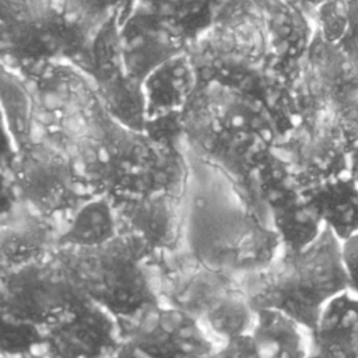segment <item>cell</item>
I'll return each mask as SVG.
<instances>
[{"label":"cell","instance_id":"obj_11","mask_svg":"<svg viewBox=\"0 0 358 358\" xmlns=\"http://www.w3.org/2000/svg\"><path fill=\"white\" fill-rule=\"evenodd\" d=\"M123 343L119 320L85 298L69 316L43 330L49 358H109Z\"/></svg>","mask_w":358,"mask_h":358},{"label":"cell","instance_id":"obj_30","mask_svg":"<svg viewBox=\"0 0 358 358\" xmlns=\"http://www.w3.org/2000/svg\"><path fill=\"white\" fill-rule=\"evenodd\" d=\"M310 358H323V357H322V355H320V354H317V352H316V351H315V352H313V354H312V357H310Z\"/></svg>","mask_w":358,"mask_h":358},{"label":"cell","instance_id":"obj_21","mask_svg":"<svg viewBox=\"0 0 358 358\" xmlns=\"http://www.w3.org/2000/svg\"><path fill=\"white\" fill-rule=\"evenodd\" d=\"M1 358L21 357L42 350V329L8 317H1Z\"/></svg>","mask_w":358,"mask_h":358},{"label":"cell","instance_id":"obj_8","mask_svg":"<svg viewBox=\"0 0 358 358\" xmlns=\"http://www.w3.org/2000/svg\"><path fill=\"white\" fill-rule=\"evenodd\" d=\"M84 299L53 255L1 271V317L46 330L69 316Z\"/></svg>","mask_w":358,"mask_h":358},{"label":"cell","instance_id":"obj_29","mask_svg":"<svg viewBox=\"0 0 358 358\" xmlns=\"http://www.w3.org/2000/svg\"><path fill=\"white\" fill-rule=\"evenodd\" d=\"M222 352H224V355H225V358H232V357H231V354H229V352H228V351H227V350H225V347H222Z\"/></svg>","mask_w":358,"mask_h":358},{"label":"cell","instance_id":"obj_4","mask_svg":"<svg viewBox=\"0 0 358 358\" xmlns=\"http://www.w3.org/2000/svg\"><path fill=\"white\" fill-rule=\"evenodd\" d=\"M241 282L253 309L278 308L313 330L323 308L350 289L343 242L326 228L305 249L282 250L268 267Z\"/></svg>","mask_w":358,"mask_h":358},{"label":"cell","instance_id":"obj_12","mask_svg":"<svg viewBox=\"0 0 358 358\" xmlns=\"http://www.w3.org/2000/svg\"><path fill=\"white\" fill-rule=\"evenodd\" d=\"M183 192H154L112 201L120 231L138 236L158 259L182 250Z\"/></svg>","mask_w":358,"mask_h":358},{"label":"cell","instance_id":"obj_19","mask_svg":"<svg viewBox=\"0 0 358 358\" xmlns=\"http://www.w3.org/2000/svg\"><path fill=\"white\" fill-rule=\"evenodd\" d=\"M1 108L8 151H17L34 138L36 98L32 81L13 66H1Z\"/></svg>","mask_w":358,"mask_h":358},{"label":"cell","instance_id":"obj_16","mask_svg":"<svg viewBox=\"0 0 358 358\" xmlns=\"http://www.w3.org/2000/svg\"><path fill=\"white\" fill-rule=\"evenodd\" d=\"M313 343L323 358H358V294L347 289L323 308Z\"/></svg>","mask_w":358,"mask_h":358},{"label":"cell","instance_id":"obj_7","mask_svg":"<svg viewBox=\"0 0 358 358\" xmlns=\"http://www.w3.org/2000/svg\"><path fill=\"white\" fill-rule=\"evenodd\" d=\"M3 206L20 200L62 222L95 196L70 152L55 138L35 134L3 158Z\"/></svg>","mask_w":358,"mask_h":358},{"label":"cell","instance_id":"obj_1","mask_svg":"<svg viewBox=\"0 0 358 358\" xmlns=\"http://www.w3.org/2000/svg\"><path fill=\"white\" fill-rule=\"evenodd\" d=\"M182 253L207 268L243 278L282 252L266 204L229 171L185 144Z\"/></svg>","mask_w":358,"mask_h":358},{"label":"cell","instance_id":"obj_23","mask_svg":"<svg viewBox=\"0 0 358 358\" xmlns=\"http://www.w3.org/2000/svg\"><path fill=\"white\" fill-rule=\"evenodd\" d=\"M336 46L358 69V0H348V24Z\"/></svg>","mask_w":358,"mask_h":358},{"label":"cell","instance_id":"obj_6","mask_svg":"<svg viewBox=\"0 0 358 358\" xmlns=\"http://www.w3.org/2000/svg\"><path fill=\"white\" fill-rule=\"evenodd\" d=\"M155 268L161 299L200 319L222 347L249 334L255 309L239 278L200 266L182 252Z\"/></svg>","mask_w":358,"mask_h":358},{"label":"cell","instance_id":"obj_9","mask_svg":"<svg viewBox=\"0 0 358 358\" xmlns=\"http://www.w3.org/2000/svg\"><path fill=\"white\" fill-rule=\"evenodd\" d=\"M117 320L122 340L147 358H197L222 348L200 319L164 299Z\"/></svg>","mask_w":358,"mask_h":358},{"label":"cell","instance_id":"obj_20","mask_svg":"<svg viewBox=\"0 0 358 358\" xmlns=\"http://www.w3.org/2000/svg\"><path fill=\"white\" fill-rule=\"evenodd\" d=\"M235 0H133L131 11L175 24L189 38L213 22Z\"/></svg>","mask_w":358,"mask_h":358},{"label":"cell","instance_id":"obj_10","mask_svg":"<svg viewBox=\"0 0 358 358\" xmlns=\"http://www.w3.org/2000/svg\"><path fill=\"white\" fill-rule=\"evenodd\" d=\"M274 150L288 164L299 187L350 172V136L337 116L324 109L306 116L296 129L277 141Z\"/></svg>","mask_w":358,"mask_h":358},{"label":"cell","instance_id":"obj_22","mask_svg":"<svg viewBox=\"0 0 358 358\" xmlns=\"http://www.w3.org/2000/svg\"><path fill=\"white\" fill-rule=\"evenodd\" d=\"M317 24L322 39L337 45L348 24V0H323L317 7Z\"/></svg>","mask_w":358,"mask_h":358},{"label":"cell","instance_id":"obj_15","mask_svg":"<svg viewBox=\"0 0 358 358\" xmlns=\"http://www.w3.org/2000/svg\"><path fill=\"white\" fill-rule=\"evenodd\" d=\"M282 250L296 252L313 243L326 229L322 218L296 183L263 197Z\"/></svg>","mask_w":358,"mask_h":358},{"label":"cell","instance_id":"obj_17","mask_svg":"<svg viewBox=\"0 0 358 358\" xmlns=\"http://www.w3.org/2000/svg\"><path fill=\"white\" fill-rule=\"evenodd\" d=\"M302 192L341 242L358 235V182L351 172L302 187Z\"/></svg>","mask_w":358,"mask_h":358},{"label":"cell","instance_id":"obj_18","mask_svg":"<svg viewBox=\"0 0 358 358\" xmlns=\"http://www.w3.org/2000/svg\"><path fill=\"white\" fill-rule=\"evenodd\" d=\"M120 234L116 208L103 194H95L76 208L60 225L59 248H95Z\"/></svg>","mask_w":358,"mask_h":358},{"label":"cell","instance_id":"obj_25","mask_svg":"<svg viewBox=\"0 0 358 358\" xmlns=\"http://www.w3.org/2000/svg\"><path fill=\"white\" fill-rule=\"evenodd\" d=\"M109 358H147L144 354H141L138 350H136L129 343H122L120 347L109 357Z\"/></svg>","mask_w":358,"mask_h":358},{"label":"cell","instance_id":"obj_14","mask_svg":"<svg viewBox=\"0 0 358 358\" xmlns=\"http://www.w3.org/2000/svg\"><path fill=\"white\" fill-rule=\"evenodd\" d=\"M248 338L257 358H310L313 330L274 306L255 309Z\"/></svg>","mask_w":358,"mask_h":358},{"label":"cell","instance_id":"obj_27","mask_svg":"<svg viewBox=\"0 0 358 358\" xmlns=\"http://www.w3.org/2000/svg\"><path fill=\"white\" fill-rule=\"evenodd\" d=\"M197 358H225L224 352H222V348L217 352H213V354H208V355H203V357H197Z\"/></svg>","mask_w":358,"mask_h":358},{"label":"cell","instance_id":"obj_2","mask_svg":"<svg viewBox=\"0 0 358 358\" xmlns=\"http://www.w3.org/2000/svg\"><path fill=\"white\" fill-rule=\"evenodd\" d=\"M186 56L199 83H218L263 99L284 130L288 124L284 62L267 13L257 0H235L190 35Z\"/></svg>","mask_w":358,"mask_h":358},{"label":"cell","instance_id":"obj_24","mask_svg":"<svg viewBox=\"0 0 358 358\" xmlns=\"http://www.w3.org/2000/svg\"><path fill=\"white\" fill-rule=\"evenodd\" d=\"M343 255L348 274L350 289L358 294V235L343 242Z\"/></svg>","mask_w":358,"mask_h":358},{"label":"cell","instance_id":"obj_26","mask_svg":"<svg viewBox=\"0 0 358 358\" xmlns=\"http://www.w3.org/2000/svg\"><path fill=\"white\" fill-rule=\"evenodd\" d=\"M14 358H49L48 355H45L42 351H36L32 354H27V355H21V357H14Z\"/></svg>","mask_w":358,"mask_h":358},{"label":"cell","instance_id":"obj_28","mask_svg":"<svg viewBox=\"0 0 358 358\" xmlns=\"http://www.w3.org/2000/svg\"><path fill=\"white\" fill-rule=\"evenodd\" d=\"M281 1H285V3H289V4H294V6H296V7H301V8H302V6H303L305 3L312 1V0H281Z\"/></svg>","mask_w":358,"mask_h":358},{"label":"cell","instance_id":"obj_5","mask_svg":"<svg viewBox=\"0 0 358 358\" xmlns=\"http://www.w3.org/2000/svg\"><path fill=\"white\" fill-rule=\"evenodd\" d=\"M53 257L85 298L117 319L161 299L157 257L134 234L120 231L115 239L95 248H59Z\"/></svg>","mask_w":358,"mask_h":358},{"label":"cell","instance_id":"obj_13","mask_svg":"<svg viewBox=\"0 0 358 358\" xmlns=\"http://www.w3.org/2000/svg\"><path fill=\"white\" fill-rule=\"evenodd\" d=\"M1 271L49 259L57 249L60 224L28 204L14 200L3 206Z\"/></svg>","mask_w":358,"mask_h":358},{"label":"cell","instance_id":"obj_3","mask_svg":"<svg viewBox=\"0 0 358 358\" xmlns=\"http://www.w3.org/2000/svg\"><path fill=\"white\" fill-rule=\"evenodd\" d=\"M133 0H1V45L11 63L71 62L87 70L103 27Z\"/></svg>","mask_w":358,"mask_h":358}]
</instances>
